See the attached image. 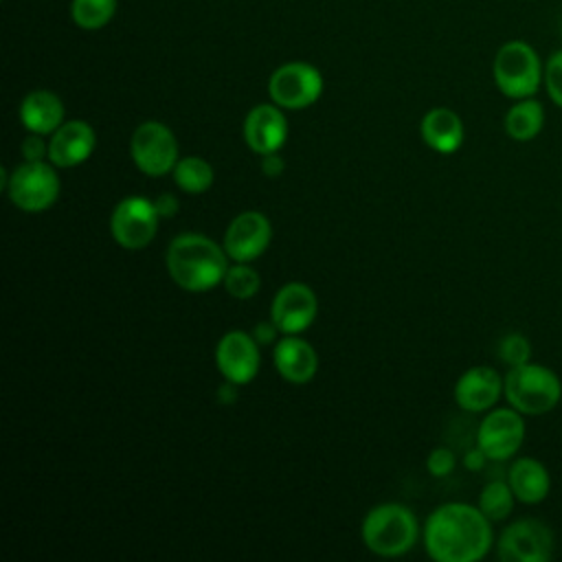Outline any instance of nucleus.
<instances>
[{
  "label": "nucleus",
  "mask_w": 562,
  "mask_h": 562,
  "mask_svg": "<svg viewBox=\"0 0 562 562\" xmlns=\"http://www.w3.org/2000/svg\"><path fill=\"white\" fill-rule=\"evenodd\" d=\"M490 522L479 505L443 503L426 518V551L437 562H476L492 547Z\"/></svg>",
  "instance_id": "f257e3e1"
},
{
  "label": "nucleus",
  "mask_w": 562,
  "mask_h": 562,
  "mask_svg": "<svg viewBox=\"0 0 562 562\" xmlns=\"http://www.w3.org/2000/svg\"><path fill=\"white\" fill-rule=\"evenodd\" d=\"M165 261L171 281L187 292L213 290L224 281L228 270L224 246L198 233H184L171 239Z\"/></svg>",
  "instance_id": "f03ea898"
},
{
  "label": "nucleus",
  "mask_w": 562,
  "mask_h": 562,
  "mask_svg": "<svg viewBox=\"0 0 562 562\" xmlns=\"http://www.w3.org/2000/svg\"><path fill=\"white\" fill-rule=\"evenodd\" d=\"M362 542L382 558H397L413 549L419 536L415 514L400 503H382L367 512L362 520Z\"/></svg>",
  "instance_id": "7ed1b4c3"
},
{
  "label": "nucleus",
  "mask_w": 562,
  "mask_h": 562,
  "mask_svg": "<svg viewBox=\"0 0 562 562\" xmlns=\"http://www.w3.org/2000/svg\"><path fill=\"white\" fill-rule=\"evenodd\" d=\"M503 395L507 404L522 415H544L558 406L562 382L549 367L525 362L509 367L503 378Z\"/></svg>",
  "instance_id": "20e7f679"
},
{
  "label": "nucleus",
  "mask_w": 562,
  "mask_h": 562,
  "mask_svg": "<svg viewBox=\"0 0 562 562\" xmlns=\"http://www.w3.org/2000/svg\"><path fill=\"white\" fill-rule=\"evenodd\" d=\"M492 75L496 88L505 97L518 101L538 92L544 81V66L531 44L525 40H509L496 50Z\"/></svg>",
  "instance_id": "39448f33"
},
{
  "label": "nucleus",
  "mask_w": 562,
  "mask_h": 562,
  "mask_svg": "<svg viewBox=\"0 0 562 562\" xmlns=\"http://www.w3.org/2000/svg\"><path fill=\"white\" fill-rule=\"evenodd\" d=\"M53 162L24 160L18 165L7 184L9 200L24 213H42L59 198V178Z\"/></svg>",
  "instance_id": "423d86ee"
},
{
  "label": "nucleus",
  "mask_w": 562,
  "mask_h": 562,
  "mask_svg": "<svg viewBox=\"0 0 562 562\" xmlns=\"http://www.w3.org/2000/svg\"><path fill=\"white\" fill-rule=\"evenodd\" d=\"M130 154L138 171L158 178L173 171L178 158V143L173 132L158 121L140 123L130 140Z\"/></svg>",
  "instance_id": "0eeeda50"
},
{
  "label": "nucleus",
  "mask_w": 562,
  "mask_h": 562,
  "mask_svg": "<svg viewBox=\"0 0 562 562\" xmlns=\"http://www.w3.org/2000/svg\"><path fill=\"white\" fill-rule=\"evenodd\" d=\"M268 92L272 103L279 108L303 110L318 101L323 92V77L312 64L288 61L270 75Z\"/></svg>",
  "instance_id": "6e6552de"
},
{
  "label": "nucleus",
  "mask_w": 562,
  "mask_h": 562,
  "mask_svg": "<svg viewBox=\"0 0 562 562\" xmlns=\"http://www.w3.org/2000/svg\"><path fill=\"white\" fill-rule=\"evenodd\" d=\"M158 220L160 215L156 213L151 200L132 195L114 206L110 217V233L121 248L143 250L156 237Z\"/></svg>",
  "instance_id": "1a4fd4ad"
},
{
  "label": "nucleus",
  "mask_w": 562,
  "mask_h": 562,
  "mask_svg": "<svg viewBox=\"0 0 562 562\" xmlns=\"http://www.w3.org/2000/svg\"><path fill=\"white\" fill-rule=\"evenodd\" d=\"M503 562H547L553 555V533L536 518H520L503 529L498 544Z\"/></svg>",
  "instance_id": "9d476101"
},
{
  "label": "nucleus",
  "mask_w": 562,
  "mask_h": 562,
  "mask_svg": "<svg viewBox=\"0 0 562 562\" xmlns=\"http://www.w3.org/2000/svg\"><path fill=\"white\" fill-rule=\"evenodd\" d=\"M525 439L522 413L516 408L490 411L476 430V446L492 461H505L518 452Z\"/></svg>",
  "instance_id": "9b49d317"
},
{
  "label": "nucleus",
  "mask_w": 562,
  "mask_h": 562,
  "mask_svg": "<svg viewBox=\"0 0 562 562\" xmlns=\"http://www.w3.org/2000/svg\"><path fill=\"white\" fill-rule=\"evenodd\" d=\"M272 239L270 220L259 211H244L239 213L224 233V250L228 259L248 263L266 252Z\"/></svg>",
  "instance_id": "f8f14e48"
},
{
  "label": "nucleus",
  "mask_w": 562,
  "mask_h": 562,
  "mask_svg": "<svg viewBox=\"0 0 562 562\" xmlns=\"http://www.w3.org/2000/svg\"><path fill=\"white\" fill-rule=\"evenodd\" d=\"M318 314V299L314 290L305 283L292 281L285 283L272 299L270 318L281 334H301L305 331Z\"/></svg>",
  "instance_id": "ddd939ff"
},
{
  "label": "nucleus",
  "mask_w": 562,
  "mask_h": 562,
  "mask_svg": "<svg viewBox=\"0 0 562 562\" xmlns=\"http://www.w3.org/2000/svg\"><path fill=\"white\" fill-rule=\"evenodd\" d=\"M215 362L224 380L248 384L259 371V342L252 334L231 329L215 347Z\"/></svg>",
  "instance_id": "4468645a"
},
{
  "label": "nucleus",
  "mask_w": 562,
  "mask_h": 562,
  "mask_svg": "<svg viewBox=\"0 0 562 562\" xmlns=\"http://www.w3.org/2000/svg\"><path fill=\"white\" fill-rule=\"evenodd\" d=\"M94 145H97L94 130L86 121L81 119L66 121L53 132L48 140V162H53L59 169L77 167L90 158V154L94 151Z\"/></svg>",
  "instance_id": "2eb2a0df"
},
{
  "label": "nucleus",
  "mask_w": 562,
  "mask_h": 562,
  "mask_svg": "<svg viewBox=\"0 0 562 562\" xmlns=\"http://www.w3.org/2000/svg\"><path fill=\"white\" fill-rule=\"evenodd\" d=\"M288 138V121L281 108L274 103L255 105L244 119V140L246 145L263 156L270 151H279Z\"/></svg>",
  "instance_id": "dca6fc26"
},
{
  "label": "nucleus",
  "mask_w": 562,
  "mask_h": 562,
  "mask_svg": "<svg viewBox=\"0 0 562 562\" xmlns=\"http://www.w3.org/2000/svg\"><path fill=\"white\" fill-rule=\"evenodd\" d=\"M503 395V380L492 367H472L454 384V402L468 413L490 411Z\"/></svg>",
  "instance_id": "f3484780"
},
{
  "label": "nucleus",
  "mask_w": 562,
  "mask_h": 562,
  "mask_svg": "<svg viewBox=\"0 0 562 562\" xmlns=\"http://www.w3.org/2000/svg\"><path fill=\"white\" fill-rule=\"evenodd\" d=\"M272 360L277 373L292 384H307L318 369V356L314 347L296 334H288L274 345Z\"/></svg>",
  "instance_id": "a211bd4d"
},
{
  "label": "nucleus",
  "mask_w": 562,
  "mask_h": 562,
  "mask_svg": "<svg viewBox=\"0 0 562 562\" xmlns=\"http://www.w3.org/2000/svg\"><path fill=\"white\" fill-rule=\"evenodd\" d=\"M20 121L33 134H53L64 123V103L50 90H33L20 103Z\"/></svg>",
  "instance_id": "6ab92c4d"
},
{
  "label": "nucleus",
  "mask_w": 562,
  "mask_h": 562,
  "mask_svg": "<svg viewBox=\"0 0 562 562\" xmlns=\"http://www.w3.org/2000/svg\"><path fill=\"white\" fill-rule=\"evenodd\" d=\"M507 483L516 496V501L525 505H536L547 498L551 490V476L547 468L531 457H520L509 465Z\"/></svg>",
  "instance_id": "aec40b11"
},
{
  "label": "nucleus",
  "mask_w": 562,
  "mask_h": 562,
  "mask_svg": "<svg viewBox=\"0 0 562 562\" xmlns=\"http://www.w3.org/2000/svg\"><path fill=\"white\" fill-rule=\"evenodd\" d=\"M419 132L424 143L439 154H452L463 143V123L459 114L448 108H432L426 112Z\"/></svg>",
  "instance_id": "412c9836"
},
{
  "label": "nucleus",
  "mask_w": 562,
  "mask_h": 562,
  "mask_svg": "<svg viewBox=\"0 0 562 562\" xmlns=\"http://www.w3.org/2000/svg\"><path fill=\"white\" fill-rule=\"evenodd\" d=\"M544 125V108L533 97L518 99L505 114V132L518 143H527L540 134Z\"/></svg>",
  "instance_id": "4be33fe9"
},
{
  "label": "nucleus",
  "mask_w": 562,
  "mask_h": 562,
  "mask_svg": "<svg viewBox=\"0 0 562 562\" xmlns=\"http://www.w3.org/2000/svg\"><path fill=\"white\" fill-rule=\"evenodd\" d=\"M173 182L191 195L204 193L213 184V167L200 156H184L173 167Z\"/></svg>",
  "instance_id": "5701e85b"
},
{
  "label": "nucleus",
  "mask_w": 562,
  "mask_h": 562,
  "mask_svg": "<svg viewBox=\"0 0 562 562\" xmlns=\"http://www.w3.org/2000/svg\"><path fill=\"white\" fill-rule=\"evenodd\" d=\"M514 492L507 481H490L479 494V509L494 522L505 520L514 509Z\"/></svg>",
  "instance_id": "b1692460"
},
{
  "label": "nucleus",
  "mask_w": 562,
  "mask_h": 562,
  "mask_svg": "<svg viewBox=\"0 0 562 562\" xmlns=\"http://www.w3.org/2000/svg\"><path fill=\"white\" fill-rule=\"evenodd\" d=\"M116 11V0H72L70 15L79 29L97 31L105 26Z\"/></svg>",
  "instance_id": "393cba45"
},
{
  "label": "nucleus",
  "mask_w": 562,
  "mask_h": 562,
  "mask_svg": "<svg viewBox=\"0 0 562 562\" xmlns=\"http://www.w3.org/2000/svg\"><path fill=\"white\" fill-rule=\"evenodd\" d=\"M222 285H224V290H226L233 299L246 301V299H252V296L259 292L261 279H259V274H257L255 268H250L248 263L235 261L233 266H228Z\"/></svg>",
  "instance_id": "a878e982"
},
{
  "label": "nucleus",
  "mask_w": 562,
  "mask_h": 562,
  "mask_svg": "<svg viewBox=\"0 0 562 562\" xmlns=\"http://www.w3.org/2000/svg\"><path fill=\"white\" fill-rule=\"evenodd\" d=\"M498 360H503L507 367H518L529 362L531 358V342L520 331L505 334L498 342Z\"/></svg>",
  "instance_id": "bb28decb"
},
{
  "label": "nucleus",
  "mask_w": 562,
  "mask_h": 562,
  "mask_svg": "<svg viewBox=\"0 0 562 562\" xmlns=\"http://www.w3.org/2000/svg\"><path fill=\"white\" fill-rule=\"evenodd\" d=\"M544 88L549 99L562 108V48L551 53L544 61Z\"/></svg>",
  "instance_id": "cd10ccee"
},
{
  "label": "nucleus",
  "mask_w": 562,
  "mask_h": 562,
  "mask_svg": "<svg viewBox=\"0 0 562 562\" xmlns=\"http://www.w3.org/2000/svg\"><path fill=\"white\" fill-rule=\"evenodd\" d=\"M454 452L450 448H435L426 459V468L432 476H448L454 470Z\"/></svg>",
  "instance_id": "c85d7f7f"
},
{
  "label": "nucleus",
  "mask_w": 562,
  "mask_h": 562,
  "mask_svg": "<svg viewBox=\"0 0 562 562\" xmlns=\"http://www.w3.org/2000/svg\"><path fill=\"white\" fill-rule=\"evenodd\" d=\"M20 151H22L24 160H44V158H48V143L42 140V134L31 132V136H26L22 140Z\"/></svg>",
  "instance_id": "c756f323"
},
{
  "label": "nucleus",
  "mask_w": 562,
  "mask_h": 562,
  "mask_svg": "<svg viewBox=\"0 0 562 562\" xmlns=\"http://www.w3.org/2000/svg\"><path fill=\"white\" fill-rule=\"evenodd\" d=\"M154 202V209H156V213L160 215V217H173L176 213H178V200H176V195H171V193H160L156 200H151Z\"/></svg>",
  "instance_id": "7c9ffc66"
},
{
  "label": "nucleus",
  "mask_w": 562,
  "mask_h": 562,
  "mask_svg": "<svg viewBox=\"0 0 562 562\" xmlns=\"http://www.w3.org/2000/svg\"><path fill=\"white\" fill-rule=\"evenodd\" d=\"M283 160L277 151H270V154H263L261 156V171L268 176V178H277L281 171H283Z\"/></svg>",
  "instance_id": "2f4dec72"
},
{
  "label": "nucleus",
  "mask_w": 562,
  "mask_h": 562,
  "mask_svg": "<svg viewBox=\"0 0 562 562\" xmlns=\"http://www.w3.org/2000/svg\"><path fill=\"white\" fill-rule=\"evenodd\" d=\"M279 334V327L274 325V321L270 318V323H257V327H255V331H252V336H255V340L257 342H272L274 340V336Z\"/></svg>",
  "instance_id": "473e14b6"
},
{
  "label": "nucleus",
  "mask_w": 562,
  "mask_h": 562,
  "mask_svg": "<svg viewBox=\"0 0 562 562\" xmlns=\"http://www.w3.org/2000/svg\"><path fill=\"white\" fill-rule=\"evenodd\" d=\"M485 452L476 446L474 450H470L468 454H465V459H463V463H465V468L468 470H481L483 468V463H485Z\"/></svg>",
  "instance_id": "72a5a7b5"
},
{
  "label": "nucleus",
  "mask_w": 562,
  "mask_h": 562,
  "mask_svg": "<svg viewBox=\"0 0 562 562\" xmlns=\"http://www.w3.org/2000/svg\"><path fill=\"white\" fill-rule=\"evenodd\" d=\"M237 386H239V384H235V382H228V380H226V384H222V386H220V391H217L220 402H222V404H233V402L237 400Z\"/></svg>",
  "instance_id": "f704fd0d"
}]
</instances>
